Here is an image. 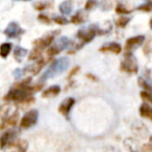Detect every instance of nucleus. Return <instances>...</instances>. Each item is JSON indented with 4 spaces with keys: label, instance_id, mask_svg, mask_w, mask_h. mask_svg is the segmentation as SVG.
<instances>
[{
    "label": "nucleus",
    "instance_id": "nucleus-1",
    "mask_svg": "<svg viewBox=\"0 0 152 152\" xmlns=\"http://www.w3.org/2000/svg\"><path fill=\"white\" fill-rule=\"evenodd\" d=\"M70 65V59L68 57H61L58 59H54L52 63L49 65L48 69L42 74L41 76V80L45 81L47 79L54 78L56 76L61 75V73L66 71L68 69Z\"/></svg>",
    "mask_w": 152,
    "mask_h": 152
},
{
    "label": "nucleus",
    "instance_id": "nucleus-2",
    "mask_svg": "<svg viewBox=\"0 0 152 152\" xmlns=\"http://www.w3.org/2000/svg\"><path fill=\"white\" fill-rule=\"evenodd\" d=\"M106 34V31L104 30L100 29L97 25H90L89 27H85V28H81L77 31L76 34V37L78 40L81 41V43L83 44H87V43H90L91 41L94 40L97 34L101 36V34Z\"/></svg>",
    "mask_w": 152,
    "mask_h": 152
},
{
    "label": "nucleus",
    "instance_id": "nucleus-3",
    "mask_svg": "<svg viewBox=\"0 0 152 152\" xmlns=\"http://www.w3.org/2000/svg\"><path fill=\"white\" fill-rule=\"evenodd\" d=\"M120 70L122 72L128 74H137L139 71V66L137 61L131 52H126L124 55V58L121 61Z\"/></svg>",
    "mask_w": 152,
    "mask_h": 152
},
{
    "label": "nucleus",
    "instance_id": "nucleus-4",
    "mask_svg": "<svg viewBox=\"0 0 152 152\" xmlns=\"http://www.w3.org/2000/svg\"><path fill=\"white\" fill-rule=\"evenodd\" d=\"M70 44H71V41L69 39L66 38V37H61L56 42L52 43L48 47V49H47V55L49 57H51V56H54V55L59 54L61 51L65 50L66 48H68L70 46Z\"/></svg>",
    "mask_w": 152,
    "mask_h": 152
},
{
    "label": "nucleus",
    "instance_id": "nucleus-5",
    "mask_svg": "<svg viewBox=\"0 0 152 152\" xmlns=\"http://www.w3.org/2000/svg\"><path fill=\"white\" fill-rule=\"evenodd\" d=\"M39 112L37 110H31L27 112L22 119L20 120V127L22 129H29L30 127L34 126L38 122Z\"/></svg>",
    "mask_w": 152,
    "mask_h": 152
},
{
    "label": "nucleus",
    "instance_id": "nucleus-6",
    "mask_svg": "<svg viewBox=\"0 0 152 152\" xmlns=\"http://www.w3.org/2000/svg\"><path fill=\"white\" fill-rule=\"evenodd\" d=\"M24 32H25V30L19 25V23L13 21L7 24V26L5 27L3 34L10 39H16V38H19L20 36H22Z\"/></svg>",
    "mask_w": 152,
    "mask_h": 152
},
{
    "label": "nucleus",
    "instance_id": "nucleus-7",
    "mask_svg": "<svg viewBox=\"0 0 152 152\" xmlns=\"http://www.w3.org/2000/svg\"><path fill=\"white\" fill-rule=\"evenodd\" d=\"M16 137H17V131L15 129L11 128L7 129L5 132H3L0 137V148L4 149V148L9 147L12 143L16 141Z\"/></svg>",
    "mask_w": 152,
    "mask_h": 152
},
{
    "label": "nucleus",
    "instance_id": "nucleus-8",
    "mask_svg": "<svg viewBox=\"0 0 152 152\" xmlns=\"http://www.w3.org/2000/svg\"><path fill=\"white\" fill-rule=\"evenodd\" d=\"M18 120H19V113H14L11 116L3 118V120H1V123H0V130L11 129L15 127L18 123Z\"/></svg>",
    "mask_w": 152,
    "mask_h": 152
},
{
    "label": "nucleus",
    "instance_id": "nucleus-9",
    "mask_svg": "<svg viewBox=\"0 0 152 152\" xmlns=\"http://www.w3.org/2000/svg\"><path fill=\"white\" fill-rule=\"evenodd\" d=\"M74 105H75V99H74V98H72V97L66 98V99H64L63 101L61 102V104H59V106H58L59 114H61L65 117H68Z\"/></svg>",
    "mask_w": 152,
    "mask_h": 152
},
{
    "label": "nucleus",
    "instance_id": "nucleus-10",
    "mask_svg": "<svg viewBox=\"0 0 152 152\" xmlns=\"http://www.w3.org/2000/svg\"><path fill=\"white\" fill-rule=\"evenodd\" d=\"M145 42V37L144 36H135L132 38H129L125 43V51L126 52H131L134 48L141 46Z\"/></svg>",
    "mask_w": 152,
    "mask_h": 152
},
{
    "label": "nucleus",
    "instance_id": "nucleus-11",
    "mask_svg": "<svg viewBox=\"0 0 152 152\" xmlns=\"http://www.w3.org/2000/svg\"><path fill=\"white\" fill-rule=\"evenodd\" d=\"M54 41V34H46V36L42 37V38H39L37 40L34 41V46L38 47V48H41L44 50L45 48H48L51 44Z\"/></svg>",
    "mask_w": 152,
    "mask_h": 152
},
{
    "label": "nucleus",
    "instance_id": "nucleus-12",
    "mask_svg": "<svg viewBox=\"0 0 152 152\" xmlns=\"http://www.w3.org/2000/svg\"><path fill=\"white\" fill-rule=\"evenodd\" d=\"M99 51L100 52H112L114 54H119L122 51V47H121V45L119 43L110 42L108 44H105L102 47H100Z\"/></svg>",
    "mask_w": 152,
    "mask_h": 152
},
{
    "label": "nucleus",
    "instance_id": "nucleus-13",
    "mask_svg": "<svg viewBox=\"0 0 152 152\" xmlns=\"http://www.w3.org/2000/svg\"><path fill=\"white\" fill-rule=\"evenodd\" d=\"M45 64H46V61L43 59V58H40V59H38L34 64H32L31 66H29V67L26 68L25 70L27 72H30L32 75H38V74L41 72V70L44 68Z\"/></svg>",
    "mask_w": 152,
    "mask_h": 152
},
{
    "label": "nucleus",
    "instance_id": "nucleus-14",
    "mask_svg": "<svg viewBox=\"0 0 152 152\" xmlns=\"http://www.w3.org/2000/svg\"><path fill=\"white\" fill-rule=\"evenodd\" d=\"M61 93V87L58 85H53L44 90L42 93L43 98H53Z\"/></svg>",
    "mask_w": 152,
    "mask_h": 152
},
{
    "label": "nucleus",
    "instance_id": "nucleus-15",
    "mask_svg": "<svg viewBox=\"0 0 152 152\" xmlns=\"http://www.w3.org/2000/svg\"><path fill=\"white\" fill-rule=\"evenodd\" d=\"M139 112L142 118H145V119H148V120L152 121V107L150 106L149 103L144 102V103L140 106Z\"/></svg>",
    "mask_w": 152,
    "mask_h": 152
},
{
    "label": "nucleus",
    "instance_id": "nucleus-16",
    "mask_svg": "<svg viewBox=\"0 0 152 152\" xmlns=\"http://www.w3.org/2000/svg\"><path fill=\"white\" fill-rule=\"evenodd\" d=\"M87 19H88V16L85 14V12H83V11H78L77 13L75 14V15L72 16L70 22H71V23H73V24H76V25H78V24L85 23V22L87 21Z\"/></svg>",
    "mask_w": 152,
    "mask_h": 152
},
{
    "label": "nucleus",
    "instance_id": "nucleus-17",
    "mask_svg": "<svg viewBox=\"0 0 152 152\" xmlns=\"http://www.w3.org/2000/svg\"><path fill=\"white\" fill-rule=\"evenodd\" d=\"M9 147H15L17 152H26L28 149V143L25 140H16Z\"/></svg>",
    "mask_w": 152,
    "mask_h": 152
},
{
    "label": "nucleus",
    "instance_id": "nucleus-18",
    "mask_svg": "<svg viewBox=\"0 0 152 152\" xmlns=\"http://www.w3.org/2000/svg\"><path fill=\"white\" fill-rule=\"evenodd\" d=\"M13 49V44L10 42H4L0 45V57L2 58H7V56L11 53Z\"/></svg>",
    "mask_w": 152,
    "mask_h": 152
},
{
    "label": "nucleus",
    "instance_id": "nucleus-19",
    "mask_svg": "<svg viewBox=\"0 0 152 152\" xmlns=\"http://www.w3.org/2000/svg\"><path fill=\"white\" fill-rule=\"evenodd\" d=\"M72 7H73L72 0H65L59 4L58 10L63 15H70L72 12Z\"/></svg>",
    "mask_w": 152,
    "mask_h": 152
},
{
    "label": "nucleus",
    "instance_id": "nucleus-20",
    "mask_svg": "<svg viewBox=\"0 0 152 152\" xmlns=\"http://www.w3.org/2000/svg\"><path fill=\"white\" fill-rule=\"evenodd\" d=\"M27 49L22 48L20 46H16L15 50H14V58L16 59V61L21 63L23 61V58L25 57V55L27 54Z\"/></svg>",
    "mask_w": 152,
    "mask_h": 152
},
{
    "label": "nucleus",
    "instance_id": "nucleus-21",
    "mask_svg": "<svg viewBox=\"0 0 152 152\" xmlns=\"http://www.w3.org/2000/svg\"><path fill=\"white\" fill-rule=\"evenodd\" d=\"M42 52H43V49L38 48V47H34L30 53L28 54V61H38L42 57Z\"/></svg>",
    "mask_w": 152,
    "mask_h": 152
},
{
    "label": "nucleus",
    "instance_id": "nucleus-22",
    "mask_svg": "<svg viewBox=\"0 0 152 152\" xmlns=\"http://www.w3.org/2000/svg\"><path fill=\"white\" fill-rule=\"evenodd\" d=\"M130 22V18L126 17V16H121L120 18L116 20V25L120 28H124L127 26V24Z\"/></svg>",
    "mask_w": 152,
    "mask_h": 152
},
{
    "label": "nucleus",
    "instance_id": "nucleus-23",
    "mask_svg": "<svg viewBox=\"0 0 152 152\" xmlns=\"http://www.w3.org/2000/svg\"><path fill=\"white\" fill-rule=\"evenodd\" d=\"M116 13H117V14H119V15L125 16V15H129V14L131 13V10L127 9L126 7H124L123 4L119 3V4L116 7Z\"/></svg>",
    "mask_w": 152,
    "mask_h": 152
},
{
    "label": "nucleus",
    "instance_id": "nucleus-24",
    "mask_svg": "<svg viewBox=\"0 0 152 152\" xmlns=\"http://www.w3.org/2000/svg\"><path fill=\"white\" fill-rule=\"evenodd\" d=\"M137 83L141 88H143L144 91H147V92H152V87L147 80L143 78V77H140L139 80H137Z\"/></svg>",
    "mask_w": 152,
    "mask_h": 152
},
{
    "label": "nucleus",
    "instance_id": "nucleus-25",
    "mask_svg": "<svg viewBox=\"0 0 152 152\" xmlns=\"http://www.w3.org/2000/svg\"><path fill=\"white\" fill-rule=\"evenodd\" d=\"M49 7H50V4H49L47 1H37V2H34V7L39 12L44 11V10L48 9Z\"/></svg>",
    "mask_w": 152,
    "mask_h": 152
},
{
    "label": "nucleus",
    "instance_id": "nucleus-26",
    "mask_svg": "<svg viewBox=\"0 0 152 152\" xmlns=\"http://www.w3.org/2000/svg\"><path fill=\"white\" fill-rule=\"evenodd\" d=\"M141 98L144 100V102L146 103L152 104V92H147V91H142L141 92Z\"/></svg>",
    "mask_w": 152,
    "mask_h": 152
},
{
    "label": "nucleus",
    "instance_id": "nucleus-27",
    "mask_svg": "<svg viewBox=\"0 0 152 152\" xmlns=\"http://www.w3.org/2000/svg\"><path fill=\"white\" fill-rule=\"evenodd\" d=\"M52 20L55 24H58V25H66L69 23V20L64 16H54Z\"/></svg>",
    "mask_w": 152,
    "mask_h": 152
},
{
    "label": "nucleus",
    "instance_id": "nucleus-28",
    "mask_svg": "<svg viewBox=\"0 0 152 152\" xmlns=\"http://www.w3.org/2000/svg\"><path fill=\"white\" fill-rule=\"evenodd\" d=\"M38 21L41 22L42 24H45V25H48V24L51 23V19L45 14H40L38 16Z\"/></svg>",
    "mask_w": 152,
    "mask_h": 152
},
{
    "label": "nucleus",
    "instance_id": "nucleus-29",
    "mask_svg": "<svg viewBox=\"0 0 152 152\" xmlns=\"http://www.w3.org/2000/svg\"><path fill=\"white\" fill-rule=\"evenodd\" d=\"M137 10H139V11H142V12H146V13L151 12L152 11V1H149V2L145 3V4L140 5V7H137Z\"/></svg>",
    "mask_w": 152,
    "mask_h": 152
},
{
    "label": "nucleus",
    "instance_id": "nucleus-30",
    "mask_svg": "<svg viewBox=\"0 0 152 152\" xmlns=\"http://www.w3.org/2000/svg\"><path fill=\"white\" fill-rule=\"evenodd\" d=\"M96 5H97V2H96L95 0H88L85 5V9L86 11H90V10H93Z\"/></svg>",
    "mask_w": 152,
    "mask_h": 152
},
{
    "label": "nucleus",
    "instance_id": "nucleus-31",
    "mask_svg": "<svg viewBox=\"0 0 152 152\" xmlns=\"http://www.w3.org/2000/svg\"><path fill=\"white\" fill-rule=\"evenodd\" d=\"M79 69H80V67L79 66H75V67L73 68V69L70 71V73H69V75H68V80H70V79L73 77V76H75L76 74L78 73V71H79Z\"/></svg>",
    "mask_w": 152,
    "mask_h": 152
},
{
    "label": "nucleus",
    "instance_id": "nucleus-32",
    "mask_svg": "<svg viewBox=\"0 0 152 152\" xmlns=\"http://www.w3.org/2000/svg\"><path fill=\"white\" fill-rule=\"evenodd\" d=\"M141 152H152V145L151 144H145L142 146Z\"/></svg>",
    "mask_w": 152,
    "mask_h": 152
},
{
    "label": "nucleus",
    "instance_id": "nucleus-33",
    "mask_svg": "<svg viewBox=\"0 0 152 152\" xmlns=\"http://www.w3.org/2000/svg\"><path fill=\"white\" fill-rule=\"evenodd\" d=\"M86 76H87V77H88V78H89V79H91V80H93V81H98L97 77H96V76H94L93 74H91V73H88Z\"/></svg>",
    "mask_w": 152,
    "mask_h": 152
},
{
    "label": "nucleus",
    "instance_id": "nucleus-34",
    "mask_svg": "<svg viewBox=\"0 0 152 152\" xmlns=\"http://www.w3.org/2000/svg\"><path fill=\"white\" fill-rule=\"evenodd\" d=\"M149 24H150V27H151V29H152V18L150 19V22H149Z\"/></svg>",
    "mask_w": 152,
    "mask_h": 152
},
{
    "label": "nucleus",
    "instance_id": "nucleus-35",
    "mask_svg": "<svg viewBox=\"0 0 152 152\" xmlns=\"http://www.w3.org/2000/svg\"><path fill=\"white\" fill-rule=\"evenodd\" d=\"M15 1H31V0H15Z\"/></svg>",
    "mask_w": 152,
    "mask_h": 152
},
{
    "label": "nucleus",
    "instance_id": "nucleus-36",
    "mask_svg": "<svg viewBox=\"0 0 152 152\" xmlns=\"http://www.w3.org/2000/svg\"><path fill=\"white\" fill-rule=\"evenodd\" d=\"M149 141H150V144H151V145H152V135H151V137H150Z\"/></svg>",
    "mask_w": 152,
    "mask_h": 152
},
{
    "label": "nucleus",
    "instance_id": "nucleus-37",
    "mask_svg": "<svg viewBox=\"0 0 152 152\" xmlns=\"http://www.w3.org/2000/svg\"><path fill=\"white\" fill-rule=\"evenodd\" d=\"M148 1H152V0H148Z\"/></svg>",
    "mask_w": 152,
    "mask_h": 152
}]
</instances>
